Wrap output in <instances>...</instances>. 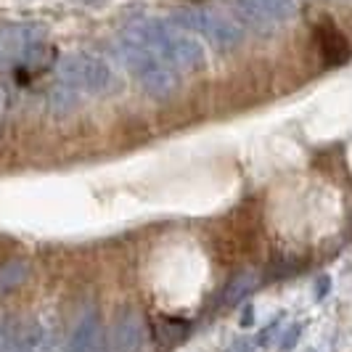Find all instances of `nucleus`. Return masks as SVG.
I'll return each mask as SVG.
<instances>
[{
  "label": "nucleus",
  "mask_w": 352,
  "mask_h": 352,
  "mask_svg": "<svg viewBox=\"0 0 352 352\" xmlns=\"http://www.w3.org/2000/svg\"><path fill=\"white\" fill-rule=\"evenodd\" d=\"M173 24H177L180 30L186 32H196L201 35L210 45H214L217 51H230L241 43V27L236 21H230L226 14H217V11H210V8H183V11H175Z\"/></svg>",
  "instance_id": "20e7f679"
},
{
  "label": "nucleus",
  "mask_w": 352,
  "mask_h": 352,
  "mask_svg": "<svg viewBox=\"0 0 352 352\" xmlns=\"http://www.w3.org/2000/svg\"><path fill=\"white\" fill-rule=\"evenodd\" d=\"M114 48H117L114 53H117V58L122 61V67L141 82L143 90H146L151 98H170V96L175 93L177 72L173 69L170 64H164L151 48H146L143 43L127 37L124 32L120 35Z\"/></svg>",
  "instance_id": "7ed1b4c3"
},
{
  "label": "nucleus",
  "mask_w": 352,
  "mask_h": 352,
  "mask_svg": "<svg viewBox=\"0 0 352 352\" xmlns=\"http://www.w3.org/2000/svg\"><path fill=\"white\" fill-rule=\"evenodd\" d=\"M236 11L254 27H273L297 14V0H236Z\"/></svg>",
  "instance_id": "39448f33"
},
{
  "label": "nucleus",
  "mask_w": 352,
  "mask_h": 352,
  "mask_svg": "<svg viewBox=\"0 0 352 352\" xmlns=\"http://www.w3.org/2000/svg\"><path fill=\"white\" fill-rule=\"evenodd\" d=\"M188 329V323H183V320H175V318H162V331H159V339L162 336H170L167 339V347H175L180 339H186V331Z\"/></svg>",
  "instance_id": "1a4fd4ad"
},
{
  "label": "nucleus",
  "mask_w": 352,
  "mask_h": 352,
  "mask_svg": "<svg viewBox=\"0 0 352 352\" xmlns=\"http://www.w3.org/2000/svg\"><path fill=\"white\" fill-rule=\"evenodd\" d=\"M252 283H254V276H252V273H241V276H236V278L230 281L228 292H226V302H228V305L239 302L244 294H247L249 289H252Z\"/></svg>",
  "instance_id": "9d476101"
},
{
  "label": "nucleus",
  "mask_w": 352,
  "mask_h": 352,
  "mask_svg": "<svg viewBox=\"0 0 352 352\" xmlns=\"http://www.w3.org/2000/svg\"><path fill=\"white\" fill-rule=\"evenodd\" d=\"M318 45H320V51H323L329 64H342V61L350 58V45H347L344 35L336 30L331 21H323L318 27Z\"/></svg>",
  "instance_id": "0eeeda50"
},
{
  "label": "nucleus",
  "mask_w": 352,
  "mask_h": 352,
  "mask_svg": "<svg viewBox=\"0 0 352 352\" xmlns=\"http://www.w3.org/2000/svg\"><path fill=\"white\" fill-rule=\"evenodd\" d=\"M307 352H318V350H307Z\"/></svg>",
  "instance_id": "f8f14e48"
},
{
  "label": "nucleus",
  "mask_w": 352,
  "mask_h": 352,
  "mask_svg": "<svg viewBox=\"0 0 352 352\" xmlns=\"http://www.w3.org/2000/svg\"><path fill=\"white\" fill-rule=\"evenodd\" d=\"M124 35L143 43L175 72H196L207 64L204 45L191 32L180 30L170 19H143L124 30Z\"/></svg>",
  "instance_id": "f257e3e1"
},
{
  "label": "nucleus",
  "mask_w": 352,
  "mask_h": 352,
  "mask_svg": "<svg viewBox=\"0 0 352 352\" xmlns=\"http://www.w3.org/2000/svg\"><path fill=\"white\" fill-rule=\"evenodd\" d=\"M138 342H141V318L133 310H127L124 316L117 318L114 329L109 331L106 352H135Z\"/></svg>",
  "instance_id": "423d86ee"
},
{
  "label": "nucleus",
  "mask_w": 352,
  "mask_h": 352,
  "mask_svg": "<svg viewBox=\"0 0 352 352\" xmlns=\"http://www.w3.org/2000/svg\"><path fill=\"white\" fill-rule=\"evenodd\" d=\"M96 342H98V316L90 310L74 329L72 352H96Z\"/></svg>",
  "instance_id": "6e6552de"
},
{
  "label": "nucleus",
  "mask_w": 352,
  "mask_h": 352,
  "mask_svg": "<svg viewBox=\"0 0 352 352\" xmlns=\"http://www.w3.org/2000/svg\"><path fill=\"white\" fill-rule=\"evenodd\" d=\"M281 342H278V347H281V350H292V347H294V344H297V342H300V326H289V329H286V331H281Z\"/></svg>",
  "instance_id": "9b49d317"
},
{
  "label": "nucleus",
  "mask_w": 352,
  "mask_h": 352,
  "mask_svg": "<svg viewBox=\"0 0 352 352\" xmlns=\"http://www.w3.org/2000/svg\"><path fill=\"white\" fill-rule=\"evenodd\" d=\"M56 82L77 96H111L122 88V80L114 67L93 53L64 56L56 67Z\"/></svg>",
  "instance_id": "f03ea898"
}]
</instances>
